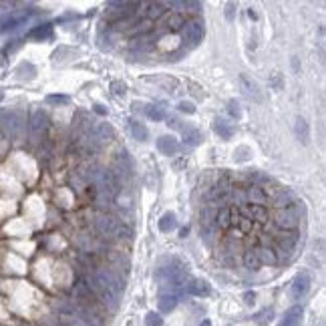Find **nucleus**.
I'll list each match as a JSON object with an SVG mask.
<instances>
[{
	"label": "nucleus",
	"mask_w": 326,
	"mask_h": 326,
	"mask_svg": "<svg viewBox=\"0 0 326 326\" xmlns=\"http://www.w3.org/2000/svg\"><path fill=\"white\" fill-rule=\"evenodd\" d=\"M300 213L304 215V203L298 199L292 208L288 210H278L276 217H274V224L276 228L284 229V232H290V229H296L298 226H300Z\"/></svg>",
	"instance_id": "1"
},
{
	"label": "nucleus",
	"mask_w": 326,
	"mask_h": 326,
	"mask_svg": "<svg viewBox=\"0 0 326 326\" xmlns=\"http://www.w3.org/2000/svg\"><path fill=\"white\" fill-rule=\"evenodd\" d=\"M119 220L109 213H99L95 217V229H97V234L103 236V238H115V232L119 228Z\"/></svg>",
	"instance_id": "2"
},
{
	"label": "nucleus",
	"mask_w": 326,
	"mask_h": 326,
	"mask_svg": "<svg viewBox=\"0 0 326 326\" xmlns=\"http://www.w3.org/2000/svg\"><path fill=\"white\" fill-rule=\"evenodd\" d=\"M310 284H312L310 274H308V272H300V274L294 278L292 286H290V296H292V300H302V298L308 294V290H310Z\"/></svg>",
	"instance_id": "3"
},
{
	"label": "nucleus",
	"mask_w": 326,
	"mask_h": 326,
	"mask_svg": "<svg viewBox=\"0 0 326 326\" xmlns=\"http://www.w3.org/2000/svg\"><path fill=\"white\" fill-rule=\"evenodd\" d=\"M201 38H203V24L199 20H189L183 24V40L189 47L199 45Z\"/></svg>",
	"instance_id": "4"
},
{
	"label": "nucleus",
	"mask_w": 326,
	"mask_h": 326,
	"mask_svg": "<svg viewBox=\"0 0 326 326\" xmlns=\"http://www.w3.org/2000/svg\"><path fill=\"white\" fill-rule=\"evenodd\" d=\"M244 192H246V201H250L252 206H262L264 208L268 203V199H270L268 189L260 187V185H248Z\"/></svg>",
	"instance_id": "5"
},
{
	"label": "nucleus",
	"mask_w": 326,
	"mask_h": 326,
	"mask_svg": "<svg viewBox=\"0 0 326 326\" xmlns=\"http://www.w3.org/2000/svg\"><path fill=\"white\" fill-rule=\"evenodd\" d=\"M240 87H242L244 95L250 97L252 101H256V103H262L264 101V95H262L260 87H258V83H256V81H252V79H248L246 75H240Z\"/></svg>",
	"instance_id": "6"
},
{
	"label": "nucleus",
	"mask_w": 326,
	"mask_h": 326,
	"mask_svg": "<svg viewBox=\"0 0 326 326\" xmlns=\"http://www.w3.org/2000/svg\"><path fill=\"white\" fill-rule=\"evenodd\" d=\"M183 288H185V292H187V294H192V296H197V298L210 296V292H212L210 284H208L206 280H199V278H192V280H187Z\"/></svg>",
	"instance_id": "7"
},
{
	"label": "nucleus",
	"mask_w": 326,
	"mask_h": 326,
	"mask_svg": "<svg viewBox=\"0 0 326 326\" xmlns=\"http://www.w3.org/2000/svg\"><path fill=\"white\" fill-rule=\"evenodd\" d=\"M296 201H298L296 194L290 192V189H286V187H282L280 192H278V196L274 197V206H276L278 210H288V208L294 206Z\"/></svg>",
	"instance_id": "8"
},
{
	"label": "nucleus",
	"mask_w": 326,
	"mask_h": 326,
	"mask_svg": "<svg viewBox=\"0 0 326 326\" xmlns=\"http://www.w3.org/2000/svg\"><path fill=\"white\" fill-rule=\"evenodd\" d=\"M302 314H304V308L302 306H292L286 314H284V318H282V322L278 324V326H300V322H302Z\"/></svg>",
	"instance_id": "9"
},
{
	"label": "nucleus",
	"mask_w": 326,
	"mask_h": 326,
	"mask_svg": "<svg viewBox=\"0 0 326 326\" xmlns=\"http://www.w3.org/2000/svg\"><path fill=\"white\" fill-rule=\"evenodd\" d=\"M157 149L163 153V155H175L178 153V149H179V143L178 139H173V137H159L157 139Z\"/></svg>",
	"instance_id": "10"
},
{
	"label": "nucleus",
	"mask_w": 326,
	"mask_h": 326,
	"mask_svg": "<svg viewBox=\"0 0 326 326\" xmlns=\"http://www.w3.org/2000/svg\"><path fill=\"white\" fill-rule=\"evenodd\" d=\"M244 213H246V217H248V220L252 222H268V210L266 208H262V206H252V203H250V206H246V208H244Z\"/></svg>",
	"instance_id": "11"
},
{
	"label": "nucleus",
	"mask_w": 326,
	"mask_h": 326,
	"mask_svg": "<svg viewBox=\"0 0 326 326\" xmlns=\"http://www.w3.org/2000/svg\"><path fill=\"white\" fill-rule=\"evenodd\" d=\"M213 129L222 139H229L234 135V123H229L228 119H215L213 121Z\"/></svg>",
	"instance_id": "12"
},
{
	"label": "nucleus",
	"mask_w": 326,
	"mask_h": 326,
	"mask_svg": "<svg viewBox=\"0 0 326 326\" xmlns=\"http://www.w3.org/2000/svg\"><path fill=\"white\" fill-rule=\"evenodd\" d=\"M179 302V294H171V292H165L159 296V310L161 312H171Z\"/></svg>",
	"instance_id": "13"
},
{
	"label": "nucleus",
	"mask_w": 326,
	"mask_h": 326,
	"mask_svg": "<svg viewBox=\"0 0 326 326\" xmlns=\"http://www.w3.org/2000/svg\"><path fill=\"white\" fill-rule=\"evenodd\" d=\"M256 254H258V260H260V264H268V266L278 264V256H276V252H274V248H272V246H264V248L258 250Z\"/></svg>",
	"instance_id": "14"
},
{
	"label": "nucleus",
	"mask_w": 326,
	"mask_h": 326,
	"mask_svg": "<svg viewBox=\"0 0 326 326\" xmlns=\"http://www.w3.org/2000/svg\"><path fill=\"white\" fill-rule=\"evenodd\" d=\"M229 226H232V220H229V206L217 208V213H215V228L228 229Z\"/></svg>",
	"instance_id": "15"
},
{
	"label": "nucleus",
	"mask_w": 326,
	"mask_h": 326,
	"mask_svg": "<svg viewBox=\"0 0 326 326\" xmlns=\"http://www.w3.org/2000/svg\"><path fill=\"white\" fill-rule=\"evenodd\" d=\"M244 266H246L248 270H260V260H258V254L256 250H248V252H244Z\"/></svg>",
	"instance_id": "16"
},
{
	"label": "nucleus",
	"mask_w": 326,
	"mask_h": 326,
	"mask_svg": "<svg viewBox=\"0 0 326 326\" xmlns=\"http://www.w3.org/2000/svg\"><path fill=\"white\" fill-rule=\"evenodd\" d=\"M296 137L300 139L302 143H308V139H310V131H308V123L304 119H300L298 117L296 119Z\"/></svg>",
	"instance_id": "17"
},
{
	"label": "nucleus",
	"mask_w": 326,
	"mask_h": 326,
	"mask_svg": "<svg viewBox=\"0 0 326 326\" xmlns=\"http://www.w3.org/2000/svg\"><path fill=\"white\" fill-rule=\"evenodd\" d=\"M165 24H167L169 31H178V29H183L185 18H183V15H179V12H171L165 20Z\"/></svg>",
	"instance_id": "18"
},
{
	"label": "nucleus",
	"mask_w": 326,
	"mask_h": 326,
	"mask_svg": "<svg viewBox=\"0 0 326 326\" xmlns=\"http://www.w3.org/2000/svg\"><path fill=\"white\" fill-rule=\"evenodd\" d=\"M183 141H185L187 145H197V143L201 141V133H199V129H196V127H187V129H183Z\"/></svg>",
	"instance_id": "19"
},
{
	"label": "nucleus",
	"mask_w": 326,
	"mask_h": 326,
	"mask_svg": "<svg viewBox=\"0 0 326 326\" xmlns=\"http://www.w3.org/2000/svg\"><path fill=\"white\" fill-rule=\"evenodd\" d=\"M178 228V222H175V215L173 213H165L159 220V229L161 232H171V229Z\"/></svg>",
	"instance_id": "20"
},
{
	"label": "nucleus",
	"mask_w": 326,
	"mask_h": 326,
	"mask_svg": "<svg viewBox=\"0 0 326 326\" xmlns=\"http://www.w3.org/2000/svg\"><path fill=\"white\" fill-rule=\"evenodd\" d=\"M145 6L149 8L147 10V16L149 18H159V16L165 15V10H163V8H165V4H163V2H149Z\"/></svg>",
	"instance_id": "21"
},
{
	"label": "nucleus",
	"mask_w": 326,
	"mask_h": 326,
	"mask_svg": "<svg viewBox=\"0 0 326 326\" xmlns=\"http://www.w3.org/2000/svg\"><path fill=\"white\" fill-rule=\"evenodd\" d=\"M228 199H232L236 203H246V192L242 187H232L228 194Z\"/></svg>",
	"instance_id": "22"
},
{
	"label": "nucleus",
	"mask_w": 326,
	"mask_h": 326,
	"mask_svg": "<svg viewBox=\"0 0 326 326\" xmlns=\"http://www.w3.org/2000/svg\"><path fill=\"white\" fill-rule=\"evenodd\" d=\"M131 236H133V229L129 226H125V224H119L117 232H115V238L117 240H131Z\"/></svg>",
	"instance_id": "23"
},
{
	"label": "nucleus",
	"mask_w": 326,
	"mask_h": 326,
	"mask_svg": "<svg viewBox=\"0 0 326 326\" xmlns=\"http://www.w3.org/2000/svg\"><path fill=\"white\" fill-rule=\"evenodd\" d=\"M133 135L137 137L139 141H145L147 137H149V131H147V127L143 125V123H133Z\"/></svg>",
	"instance_id": "24"
},
{
	"label": "nucleus",
	"mask_w": 326,
	"mask_h": 326,
	"mask_svg": "<svg viewBox=\"0 0 326 326\" xmlns=\"http://www.w3.org/2000/svg\"><path fill=\"white\" fill-rule=\"evenodd\" d=\"M147 115L151 117V119H155V121H161V119H165V109L163 107H149L147 109Z\"/></svg>",
	"instance_id": "25"
},
{
	"label": "nucleus",
	"mask_w": 326,
	"mask_h": 326,
	"mask_svg": "<svg viewBox=\"0 0 326 326\" xmlns=\"http://www.w3.org/2000/svg\"><path fill=\"white\" fill-rule=\"evenodd\" d=\"M45 115H43V111H36L34 113V117H33V131H40V129H45Z\"/></svg>",
	"instance_id": "26"
},
{
	"label": "nucleus",
	"mask_w": 326,
	"mask_h": 326,
	"mask_svg": "<svg viewBox=\"0 0 326 326\" xmlns=\"http://www.w3.org/2000/svg\"><path fill=\"white\" fill-rule=\"evenodd\" d=\"M145 324L147 326H163V318L159 314H155V312H149L145 316Z\"/></svg>",
	"instance_id": "27"
},
{
	"label": "nucleus",
	"mask_w": 326,
	"mask_h": 326,
	"mask_svg": "<svg viewBox=\"0 0 326 326\" xmlns=\"http://www.w3.org/2000/svg\"><path fill=\"white\" fill-rule=\"evenodd\" d=\"M49 34H50V26L49 24L40 26V29H36V31L31 33V36H49Z\"/></svg>",
	"instance_id": "28"
},
{
	"label": "nucleus",
	"mask_w": 326,
	"mask_h": 326,
	"mask_svg": "<svg viewBox=\"0 0 326 326\" xmlns=\"http://www.w3.org/2000/svg\"><path fill=\"white\" fill-rule=\"evenodd\" d=\"M178 107H179V111H183V113H194V111H196L194 103H189V101H181Z\"/></svg>",
	"instance_id": "29"
},
{
	"label": "nucleus",
	"mask_w": 326,
	"mask_h": 326,
	"mask_svg": "<svg viewBox=\"0 0 326 326\" xmlns=\"http://www.w3.org/2000/svg\"><path fill=\"white\" fill-rule=\"evenodd\" d=\"M47 101L49 103H66V101H69V97H66V95H50Z\"/></svg>",
	"instance_id": "30"
},
{
	"label": "nucleus",
	"mask_w": 326,
	"mask_h": 326,
	"mask_svg": "<svg viewBox=\"0 0 326 326\" xmlns=\"http://www.w3.org/2000/svg\"><path fill=\"white\" fill-rule=\"evenodd\" d=\"M228 107H229V113H232L236 119L242 115V113H240V105H238L236 101H229V105H228Z\"/></svg>",
	"instance_id": "31"
},
{
	"label": "nucleus",
	"mask_w": 326,
	"mask_h": 326,
	"mask_svg": "<svg viewBox=\"0 0 326 326\" xmlns=\"http://www.w3.org/2000/svg\"><path fill=\"white\" fill-rule=\"evenodd\" d=\"M113 89H117V91H115L117 95H125V85H121V83H113Z\"/></svg>",
	"instance_id": "32"
},
{
	"label": "nucleus",
	"mask_w": 326,
	"mask_h": 326,
	"mask_svg": "<svg viewBox=\"0 0 326 326\" xmlns=\"http://www.w3.org/2000/svg\"><path fill=\"white\" fill-rule=\"evenodd\" d=\"M272 85H274V89H280V81H278V75H274V79H272Z\"/></svg>",
	"instance_id": "33"
},
{
	"label": "nucleus",
	"mask_w": 326,
	"mask_h": 326,
	"mask_svg": "<svg viewBox=\"0 0 326 326\" xmlns=\"http://www.w3.org/2000/svg\"><path fill=\"white\" fill-rule=\"evenodd\" d=\"M254 298H256V296H254V292H252V294H246V302H248V304H252V302H254Z\"/></svg>",
	"instance_id": "34"
},
{
	"label": "nucleus",
	"mask_w": 326,
	"mask_h": 326,
	"mask_svg": "<svg viewBox=\"0 0 326 326\" xmlns=\"http://www.w3.org/2000/svg\"><path fill=\"white\" fill-rule=\"evenodd\" d=\"M232 10H234V4H228V18H232Z\"/></svg>",
	"instance_id": "35"
},
{
	"label": "nucleus",
	"mask_w": 326,
	"mask_h": 326,
	"mask_svg": "<svg viewBox=\"0 0 326 326\" xmlns=\"http://www.w3.org/2000/svg\"><path fill=\"white\" fill-rule=\"evenodd\" d=\"M199 326H212V322H210V320H203Z\"/></svg>",
	"instance_id": "36"
},
{
	"label": "nucleus",
	"mask_w": 326,
	"mask_h": 326,
	"mask_svg": "<svg viewBox=\"0 0 326 326\" xmlns=\"http://www.w3.org/2000/svg\"><path fill=\"white\" fill-rule=\"evenodd\" d=\"M2 99H4V93H2V91H0V101H2Z\"/></svg>",
	"instance_id": "37"
}]
</instances>
